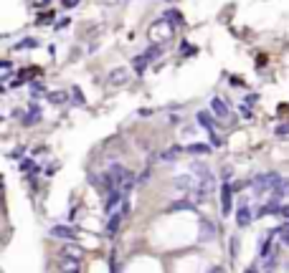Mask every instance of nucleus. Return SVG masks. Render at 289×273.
<instances>
[{
    "instance_id": "obj_27",
    "label": "nucleus",
    "mask_w": 289,
    "mask_h": 273,
    "mask_svg": "<svg viewBox=\"0 0 289 273\" xmlns=\"http://www.w3.org/2000/svg\"><path fill=\"white\" fill-rule=\"evenodd\" d=\"M282 241H284V245H289V233H284V235H282Z\"/></svg>"
},
{
    "instance_id": "obj_8",
    "label": "nucleus",
    "mask_w": 289,
    "mask_h": 273,
    "mask_svg": "<svg viewBox=\"0 0 289 273\" xmlns=\"http://www.w3.org/2000/svg\"><path fill=\"white\" fill-rule=\"evenodd\" d=\"M210 109H213L216 119H221V121H224V119L228 117V104H226L224 99H218V96H213V99H210Z\"/></svg>"
},
{
    "instance_id": "obj_3",
    "label": "nucleus",
    "mask_w": 289,
    "mask_h": 273,
    "mask_svg": "<svg viewBox=\"0 0 289 273\" xmlns=\"http://www.w3.org/2000/svg\"><path fill=\"white\" fill-rule=\"evenodd\" d=\"M158 56H160V46H150L147 51H142V53L137 56V59H135V63H132V66H135V71H137V74H142L144 68H147V66H150L155 59H158Z\"/></svg>"
},
{
    "instance_id": "obj_4",
    "label": "nucleus",
    "mask_w": 289,
    "mask_h": 273,
    "mask_svg": "<svg viewBox=\"0 0 289 273\" xmlns=\"http://www.w3.org/2000/svg\"><path fill=\"white\" fill-rule=\"evenodd\" d=\"M59 271H61V273H79V271H81V258L64 256V258L59 260Z\"/></svg>"
},
{
    "instance_id": "obj_16",
    "label": "nucleus",
    "mask_w": 289,
    "mask_h": 273,
    "mask_svg": "<svg viewBox=\"0 0 289 273\" xmlns=\"http://www.w3.org/2000/svg\"><path fill=\"white\" fill-rule=\"evenodd\" d=\"M198 124H201V127H206L210 134H213V119H210L208 111H198Z\"/></svg>"
},
{
    "instance_id": "obj_17",
    "label": "nucleus",
    "mask_w": 289,
    "mask_h": 273,
    "mask_svg": "<svg viewBox=\"0 0 289 273\" xmlns=\"http://www.w3.org/2000/svg\"><path fill=\"white\" fill-rule=\"evenodd\" d=\"M183 150H180V147H173V150H165L162 154H160V159H162V162H175V159H177V154H180Z\"/></svg>"
},
{
    "instance_id": "obj_2",
    "label": "nucleus",
    "mask_w": 289,
    "mask_h": 273,
    "mask_svg": "<svg viewBox=\"0 0 289 273\" xmlns=\"http://www.w3.org/2000/svg\"><path fill=\"white\" fill-rule=\"evenodd\" d=\"M282 180H284L282 175H276V172H266V175L254 177V180H251V185L257 187L259 192H261V190H272V192H274L276 187H279V182H282Z\"/></svg>"
},
{
    "instance_id": "obj_28",
    "label": "nucleus",
    "mask_w": 289,
    "mask_h": 273,
    "mask_svg": "<svg viewBox=\"0 0 289 273\" xmlns=\"http://www.w3.org/2000/svg\"><path fill=\"white\" fill-rule=\"evenodd\" d=\"M243 273H259V271H257V268L251 266V268H246V271H243Z\"/></svg>"
},
{
    "instance_id": "obj_18",
    "label": "nucleus",
    "mask_w": 289,
    "mask_h": 273,
    "mask_svg": "<svg viewBox=\"0 0 289 273\" xmlns=\"http://www.w3.org/2000/svg\"><path fill=\"white\" fill-rule=\"evenodd\" d=\"M284 195H289V180H282L279 187L274 190V200H279V197H284Z\"/></svg>"
},
{
    "instance_id": "obj_20",
    "label": "nucleus",
    "mask_w": 289,
    "mask_h": 273,
    "mask_svg": "<svg viewBox=\"0 0 289 273\" xmlns=\"http://www.w3.org/2000/svg\"><path fill=\"white\" fill-rule=\"evenodd\" d=\"M33 99H38V96H43V94H46V89H43V84H33Z\"/></svg>"
},
{
    "instance_id": "obj_11",
    "label": "nucleus",
    "mask_w": 289,
    "mask_h": 273,
    "mask_svg": "<svg viewBox=\"0 0 289 273\" xmlns=\"http://www.w3.org/2000/svg\"><path fill=\"white\" fill-rule=\"evenodd\" d=\"M122 197H125V192H122V190H112V192H107L104 210H107V212H112V210L117 208V202H122Z\"/></svg>"
},
{
    "instance_id": "obj_10",
    "label": "nucleus",
    "mask_w": 289,
    "mask_h": 273,
    "mask_svg": "<svg viewBox=\"0 0 289 273\" xmlns=\"http://www.w3.org/2000/svg\"><path fill=\"white\" fill-rule=\"evenodd\" d=\"M20 117H23L20 121H23L26 127H33V124H38V121L43 119V114H41V109H38V106H31L26 114H20Z\"/></svg>"
},
{
    "instance_id": "obj_26",
    "label": "nucleus",
    "mask_w": 289,
    "mask_h": 273,
    "mask_svg": "<svg viewBox=\"0 0 289 273\" xmlns=\"http://www.w3.org/2000/svg\"><path fill=\"white\" fill-rule=\"evenodd\" d=\"M276 134H279V136H284V134H289V127H279V129H276Z\"/></svg>"
},
{
    "instance_id": "obj_24",
    "label": "nucleus",
    "mask_w": 289,
    "mask_h": 273,
    "mask_svg": "<svg viewBox=\"0 0 289 273\" xmlns=\"http://www.w3.org/2000/svg\"><path fill=\"white\" fill-rule=\"evenodd\" d=\"M64 5L66 8H74V5H79V0H64Z\"/></svg>"
},
{
    "instance_id": "obj_21",
    "label": "nucleus",
    "mask_w": 289,
    "mask_h": 273,
    "mask_svg": "<svg viewBox=\"0 0 289 273\" xmlns=\"http://www.w3.org/2000/svg\"><path fill=\"white\" fill-rule=\"evenodd\" d=\"M10 76V61H3V81H8Z\"/></svg>"
},
{
    "instance_id": "obj_25",
    "label": "nucleus",
    "mask_w": 289,
    "mask_h": 273,
    "mask_svg": "<svg viewBox=\"0 0 289 273\" xmlns=\"http://www.w3.org/2000/svg\"><path fill=\"white\" fill-rule=\"evenodd\" d=\"M241 117H243V119H251V111H249V109H243V106H241Z\"/></svg>"
},
{
    "instance_id": "obj_5",
    "label": "nucleus",
    "mask_w": 289,
    "mask_h": 273,
    "mask_svg": "<svg viewBox=\"0 0 289 273\" xmlns=\"http://www.w3.org/2000/svg\"><path fill=\"white\" fill-rule=\"evenodd\" d=\"M125 212H127V210H117V212L109 215V223H107V228H104L107 238H114V235H117L119 225H122V218H125Z\"/></svg>"
},
{
    "instance_id": "obj_29",
    "label": "nucleus",
    "mask_w": 289,
    "mask_h": 273,
    "mask_svg": "<svg viewBox=\"0 0 289 273\" xmlns=\"http://www.w3.org/2000/svg\"><path fill=\"white\" fill-rule=\"evenodd\" d=\"M213 273H221V271H213Z\"/></svg>"
},
{
    "instance_id": "obj_7",
    "label": "nucleus",
    "mask_w": 289,
    "mask_h": 273,
    "mask_svg": "<svg viewBox=\"0 0 289 273\" xmlns=\"http://www.w3.org/2000/svg\"><path fill=\"white\" fill-rule=\"evenodd\" d=\"M127 81H129V71H127V68H114V71L109 74V86H114V89L125 86Z\"/></svg>"
},
{
    "instance_id": "obj_22",
    "label": "nucleus",
    "mask_w": 289,
    "mask_h": 273,
    "mask_svg": "<svg viewBox=\"0 0 289 273\" xmlns=\"http://www.w3.org/2000/svg\"><path fill=\"white\" fill-rule=\"evenodd\" d=\"M74 101H76V104H84V94L79 89H74Z\"/></svg>"
},
{
    "instance_id": "obj_23",
    "label": "nucleus",
    "mask_w": 289,
    "mask_h": 273,
    "mask_svg": "<svg viewBox=\"0 0 289 273\" xmlns=\"http://www.w3.org/2000/svg\"><path fill=\"white\" fill-rule=\"evenodd\" d=\"M279 215L289 220V205H279Z\"/></svg>"
},
{
    "instance_id": "obj_13",
    "label": "nucleus",
    "mask_w": 289,
    "mask_h": 273,
    "mask_svg": "<svg viewBox=\"0 0 289 273\" xmlns=\"http://www.w3.org/2000/svg\"><path fill=\"white\" fill-rule=\"evenodd\" d=\"M213 235H216V228L210 225V220H201V241H213Z\"/></svg>"
},
{
    "instance_id": "obj_12",
    "label": "nucleus",
    "mask_w": 289,
    "mask_h": 273,
    "mask_svg": "<svg viewBox=\"0 0 289 273\" xmlns=\"http://www.w3.org/2000/svg\"><path fill=\"white\" fill-rule=\"evenodd\" d=\"M236 223H239L241 228H246V225L251 223V210L246 208V205H241V208L236 210Z\"/></svg>"
},
{
    "instance_id": "obj_15",
    "label": "nucleus",
    "mask_w": 289,
    "mask_h": 273,
    "mask_svg": "<svg viewBox=\"0 0 289 273\" xmlns=\"http://www.w3.org/2000/svg\"><path fill=\"white\" fill-rule=\"evenodd\" d=\"M162 18L168 20L173 28H180V26H183V13H177V10H168V13H165Z\"/></svg>"
},
{
    "instance_id": "obj_19",
    "label": "nucleus",
    "mask_w": 289,
    "mask_h": 273,
    "mask_svg": "<svg viewBox=\"0 0 289 273\" xmlns=\"http://www.w3.org/2000/svg\"><path fill=\"white\" fill-rule=\"evenodd\" d=\"M48 101L51 104H66V94L64 91H53V94H48Z\"/></svg>"
},
{
    "instance_id": "obj_1",
    "label": "nucleus",
    "mask_w": 289,
    "mask_h": 273,
    "mask_svg": "<svg viewBox=\"0 0 289 273\" xmlns=\"http://www.w3.org/2000/svg\"><path fill=\"white\" fill-rule=\"evenodd\" d=\"M147 36H150V41L158 46V43H165V41H170V36H173V26L165 18H160V20H155L152 26H150V30H147Z\"/></svg>"
},
{
    "instance_id": "obj_14",
    "label": "nucleus",
    "mask_w": 289,
    "mask_h": 273,
    "mask_svg": "<svg viewBox=\"0 0 289 273\" xmlns=\"http://www.w3.org/2000/svg\"><path fill=\"white\" fill-rule=\"evenodd\" d=\"M188 154H210V144H203V142H195V144H188L185 147Z\"/></svg>"
},
{
    "instance_id": "obj_9",
    "label": "nucleus",
    "mask_w": 289,
    "mask_h": 273,
    "mask_svg": "<svg viewBox=\"0 0 289 273\" xmlns=\"http://www.w3.org/2000/svg\"><path fill=\"white\" fill-rule=\"evenodd\" d=\"M231 200H233V192H231V185L226 182V185L221 187V212L224 215L231 212Z\"/></svg>"
},
{
    "instance_id": "obj_6",
    "label": "nucleus",
    "mask_w": 289,
    "mask_h": 273,
    "mask_svg": "<svg viewBox=\"0 0 289 273\" xmlns=\"http://www.w3.org/2000/svg\"><path fill=\"white\" fill-rule=\"evenodd\" d=\"M51 235L59 238V241H74L76 230H74L71 225H53V228H51Z\"/></svg>"
}]
</instances>
